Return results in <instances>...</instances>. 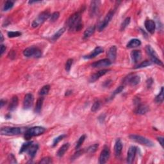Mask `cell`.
<instances>
[{
  "label": "cell",
  "instance_id": "obj_33",
  "mask_svg": "<svg viewBox=\"0 0 164 164\" xmlns=\"http://www.w3.org/2000/svg\"><path fill=\"white\" fill-rule=\"evenodd\" d=\"M14 6V2L12 1H7L5 3L3 10V11H8L12 8Z\"/></svg>",
  "mask_w": 164,
  "mask_h": 164
},
{
  "label": "cell",
  "instance_id": "obj_38",
  "mask_svg": "<svg viewBox=\"0 0 164 164\" xmlns=\"http://www.w3.org/2000/svg\"><path fill=\"white\" fill-rule=\"evenodd\" d=\"M60 17V13L59 12H53L51 15L50 16V20L51 22H55L56 21L58 20V19Z\"/></svg>",
  "mask_w": 164,
  "mask_h": 164
},
{
  "label": "cell",
  "instance_id": "obj_40",
  "mask_svg": "<svg viewBox=\"0 0 164 164\" xmlns=\"http://www.w3.org/2000/svg\"><path fill=\"white\" fill-rule=\"evenodd\" d=\"M8 37L10 38H13V37H17L21 35V33L19 31H9L7 33Z\"/></svg>",
  "mask_w": 164,
  "mask_h": 164
},
{
  "label": "cell",
  "instance_id": "obj_22",
  "mask_svg": "<svg viewBox=\"0 0 164 164\" xmlns=\"http://www.w3.org/2000/svg\"><path fill=\"white\" fill-rule=\"evenodd\" d=\"M149 111V107L146 105L139 104L135 110V113L139 115H144Z\"/></svg>",
  "mask_w": 164,
  "mask_h": 164
},
{
  "label": "cell",
  "instance_id": "obj_5",
  "mask_svg": "<svg viewBox=\"0 0 164 164\" xmlns=\"http://www.w3.org/2000/svg\"><path fill=\"white\" fill-rule=\"evenodd\" d=\"M50 14L48 11H44L42 12L41 14L37 16V18L33 21L31 24V27L33 28H37L41 25L43 22H44L45 21H46L48 19L50 18Z\"/></svg>",
  "mask_w": 164,
  "mask_h": 164
},
{
  "label": "cell",
  "instance_id": "obj_25",
  "mask_svg": "<svg viewBox=\"0 0 164 164\" xmlns=\"http://www.w3.org/2000/svg\"><path fill=\"white\" fill-rule=\"evenodd\" d=\"M140 45H141V41L139 39H131V41H129L127 45H126V47H127V48H135L140 46Z\"/></svg>",
  "mask_w": 164,
  "mask_h": 164
},
{
  "label": "cell",
  "instance_id": "obj_26",
  "mask_svg": "<svg viewBox=\"0 0 164 164\" xmlns=\"http://www.w3.org/2000/svg\"><path fill=\"white\" fill-rule=\"evenodd\" d=\"M96 30V27L95 26H92V27H88L87 30L84 31L83 33V38L84 39H88L92 35H93L94 33Z\"/></svg>",
  "mask_w": 164,
  "mask_h": 164
},
{
  "label": "cell",
  "instance_id": "obj_11",
  "mask_svg": "<svg viewBox=\"0 0 164 164\" xmlns=\"http://www.w3.org/2000/svg\"><path fill=\"white\" fill-rule=\"evenodd\" d=\"M101 2L99 1H93L91 3L90 8H89V15L91 18L96 16L98 14Z\"/></svg>",
  "mask_w": 164,
  "mask_h": 164
},
{
  "label": "cell",
  "instance_id": "obj_19",
  "mask_svg": "<svg viewBox=\"0 0 164 164\" xmlns=\"http://www.w3.org/2000/svg\"><path fill=\"white\" fill-rule=\"evenodd\" d=\"M122 150V143L121 142V140L120 139H118L116 140V144H115L114 146V151H115V154L117 157H119L120 154H121V152Z\"/></svg>",
  "mask_w": 164,
  "mask_h": 164
},
{
  "label": "cell",
  "instance_id": "obj_27",
  "mask_svg": "<svg viewBox=\"0 0 164 164\" xmlns=\"http://www.w3.org/2000/svg\"><path fill=\"white\" fill-rule=\"evenodd\" d=\"M43 101H44V97H39V98L37 99L36 105H35V113L39 114L40 112H41L42 110V105H43Z\"/></svg>",
  "mask_w": 164,
  "mask_h": 164
},
{
  "label": "cell",
  "instance_id": "obj_12",
  "mask_svg": "<svg viewBox=\"0 0 164 164\" xmlns=\"http://www.w3.org/2000/svg\"><path fill=\"white\" fill-rule=\"evenodd\" d=\"M33 96L30 93L25 95L23 101V108L24 110H28L33 105Z\"/></svg>",
  "mask_w": 164,
  "mask_h": 164
},
{
  "label": "cell",
  "instance_id": "obj_46",
  "mask_svg": "<svg viewBox=\"0 0 164 164\" xmlns=\"http://www.w3.org/2000/svg\"><path fill=\"white\" fill-rule=\"evenodd\" d=\"M5 50H6V47L3 44L1 45V55H3V54L5 53Z\"/></svg>",
  "mask_w": 164,
  "mask_h": 164
},
{
  "label": "cell",
  "instance_id": "obj_23",
  "mask_svg": "<svg viewBox=\"0 0 164 164\" xmlns=\"http://www.w3.org/2000/svg\"><path fill=\"white\" fill-rule=\"evenodd\" d=\"M38 149L39 145L37 144H33L27 150L28 154H29L31 158H33L35 156L37 152L38 151Z\"/></svg>",
  "mask_w": 164,
  "mask_h": 164
},
{
  "label": "cell",
  "instance_id": "obj_1",
  "mask_svg": "<svg viewBox=\"0 0 164 164\" xmlns=\"http://www.w3.org/2000/svg\"><path fill=\"white\" fill-rule=\"evenodd\" d=\"M67 26L70 31H79L82 29L81 14L78 12L71 15L67 21Z\"/></svg>",
  "mask_w": 164,
  "mask_h": 164
},
{
  "label": "cell",
  "instance_id": "obj_42",
  "mask_svg": "<svg viewBox=\"0 0 164 164\" xmlns=\"http://www.w3.org/2000/svg\"><path fill=\"white\" fill-rule=\"evenodd\" d=\"M53 162L52 158L50 157H45L43 158L40 161L39 163L41 164H48V163H51Z\"/></svg>",
  "mask_w": 164,
  "mask_h": 164
},
{
  "label": "cell",
  "instance_id": "obj_31",
  "mask_svg": "<svg viewBox=\"0 0 164 164\" xmlns=\"http://www.w3.org/2000/svg\"><path fill=\"white\" fill-rule=\"evenodd\" d=\"M50 90V86L46 85H44V87H43L41 90L39 91V95H41V96H45V95H46L48 94L49 91Z\"/></svg>",
  "mask_w": 164,
  "mask_h": 164
},
{
  "label": "cell",
  "instance_id": "obj_45",
  "mask_svg": "<svg viewBox=\"0 0 164 164\" xmlns=\"http://www.w3.org/2000/svg\"><path fill=\"white\" fill-rule=\"evenodd\" d=\"M157 140L159 143L160 144V145L162 146V147H163V138L162 137H159L157 138Z\"/></svg>",
  "mask_w": 164,
  "mask_h": 164
},
{
  "label": "cell",
  "instance_id": "obj_36",
  "mask_svg": "<svg viewBox=\"0 0 164 164\" xmlns=\"http://www.w3.org/2000/svg\"><path fill=\"white\" fill-rule=\"evenodd\" d=\"M85 138H86V136H85V135H83L82 136L80 137L79 140H78V142L76 143V147H75V148H76V150H78V149H79V148H80V147L82 146L83 142H84L85 140Z\"/></svg>",
  "mask_w": 164,
  "mask_h": 164
},
{
  "label": "cell",
  "instance_id": "obj_32",
  "mask_svg": "<svg viewBox=\"0 0 164 164\" xmlns=\"http://www.w3.org/2000/svg\"><path fill=\"white\" fill-rule=\"evenodd\" d=\"M98 147H99L98 144H95L89 146L88 148H87V150H86V151H87L88 153H94V152H95L97 151Z\"/></svg>",
  "mask_w": 164,
  "mask_h": 164
},
{
  "label": "cell",
  "instance_id": "obj_15",
  "mask_svg": "<svg viewBox=\"0 0 164 164\" xmlns=\"http://www.w3.org/2000/svg\"><path fill=\"white\" fill-rule=\"evenodd\" d=\"M108 71H110V70L108 69H103V70H101L97 71V73L93 74V75H92L90 77V79H89V82L91 83H94L96 81H97V80L99 79L101 77L104 76L105 74H106V73H108Z\"/></svg>",
  "mask_w": 164,
  "mask_h": 164
},
{
  "label": "cell",
  "instance_id": "obj_47",
  "mask_svg": "<svg viewBox=\"0 0 164 164\" xmlns=\"http://www.w3.org/2000/svg\"><path fill=\"white\" fill-rule=\"evenodd\" d=\"M0 104H1V108H2L3 106V105L5 104V101L3 99H1V101H0Z\"/></svg>",
  "mask_w": 164,
  "mask_h": 164
},
{
  "label": "cell",
  "instance_id": "obj_44",
  "mask_svg": "<svg viewBox=\"0 0 164 164\" xmlns=\"http://www.w3.org/2000/svg\"><path fill=\"white\" fill-rule=\"evenodd\" d=\"M82 153H83V151H82V150H81V151H78L76 152V153L74 154V156H73V158H74V159H76V158H78L79 156H80V155H81Z\"/></svg>",
  "mask_w": 164,
  "mask_h": 164
},
{
  "label": "cell",
  "instance_id": "obj_39",
  "mask_svg": "<svg viewBox=\"0 0 164 164\" xmlns=\"http://www.w3.org/2000/svg\"><path fill=\"white\" fill-rule=\"evenodd\" d=\"M73 59H69L67 60L65 64V71L67 72H69L71 70V66L73 65Z\"/></svg>",
  "mask_w": 164,
  "mask_h": 164
},
{
  "label": "cell",
  "instance_id": "obj_48",
  "mask_svg": "<svg viewBox=\"0 0 164 164\" xmlns=\"http://www.w3.org/2000/svg\"><path fill=\"white\" fill-rule=\"evenodd\" d=\"M41 1H28V3L29 4H33V3H40Z\"/></svg>",
  "mask_w": 164,
  "mask_h": 164
},
{
  "label": "cell",
  "instance_id": "obj_14",
  "mask_svg": "<svg viewBox=\"0 0 164 164\" xmlns=\"http://www.w3.org/2000/svg\"><path fill=\"white\" fill-rule=\"evenodd\" d=\"M137 148L135 146H131L129 148L127 154V162L128 163H132L133 162L134 159L136 156Z\"/></svg>",
  "mask_w": 164,
  "mask_h": 164
},
{
  "label": "cell",
  "instance_id": "obj_24",
  "mask_svg": "<svg viewBox=\"0 0 164 164\" xmlns=\"http://www.w3.org/2000/svg\"><path fill=\"white\" fill-rule=\"evenodd\" d=\"M69 146H70V144L69 143L64 144V145L62 146V147H60V148L59 149V151H57V153H56L57 156L60 158L62 157L65 153V152L68 150Z\"/></svg>",
  "mask_w": 164,
  "mask_h": 164
},
{
  "label": "cell",
  "instance_id": "obj_6",
  "mask_svg": "<svg viewBox=\"0 0 164 164\" xmlns=\"http://www.w3.org/2000/svg\"><path fill=\"white\" fill-rule=\"evenodd\" d=\"M146 53H148L149 57H150L151 62H153L154 63V64H156L158 65L163 66V62H162V60L158 58L157 54L156 53L155 51L153 50V48H152L151 46H149V45L146 46Z\"/></svg>",
  "mask_w": 164,
  "mask_h": 164
},
{
  "label": "cell",
  "instance_id": "obj_34",
  "mask_svg": "<svg viewBox=\"0 0 164 164\" xmlns=\"http://www.w3.org/2000/svg\"><path fill=\"white\" fill-rule=\"evenodd\" d=\"M152 64V62L150 61H148V60H145V61L142 62L140 64H138L136 67H135V69H140V68H143V67H146L148 66L151 65Z\"/></svg>",
  "mask_w": 164,
  "mask_h": 164
},
{
  "label": "cell",
  "instance_id": "obj_21",
  "mask_svg": "<svg viewBox=\"0 0 164 164\" xmlns=\"http://www.w3.org/2000/svg\"><path fill=\"white\" fill-rule=\"evenodd\" d=\"M19 103V99L17 96H14L12 97L11 101L10 103V105L8 106V110L10 111H14L15 110L18 106Z\"/></svg>",
  "mask_w": 164,
  "mask_h": 164
},
{
  "label": "cell",
  "instance_id": "obj_30",
  "mask_svg": "<svg viewBox=\"0 0 164 164\" xmlns=\"http://www.w3.org/2000/svg\"><path fill=\"white\" fill-rule=\"evenodd\" d=\"M163 99H164L163 87H162L159 94H158L157 96H156V97H155L154 101L157 103H162L163 101Z\"/></svg>",
  "mask_w": 164,
  "mask_h": 164
},
{
  "label": "cell",
  "instance_id": "obj_43",
  "mask_svg": "<svg viewBox=\"0 0 164 164\" xmlns=\"http://www.w3.org/2000/svg\"><path fill=\"white\" fill-rule=\"evenodd\" d=\"M123 89H124L123 86H120V87L117 88L116 90L114 91L113 94H112V97H114L117 94H119L120 93H121V92L123 91Z\"/></svg>",
  "mask_w": 164,
  "mask_h": 164
},
{
  "label": "cell",
  "instance_id": "obj_9",
  "mask_svg": "<svg viewBox=\"0 0 164 164\" xmlns=\"http://www.w3.org/2000/svg\"><path fill=\"white\" fill-rule=\"evenodd\" d=\"M110 156V151L108 146H105L103 150L101 152L99 158V163L100 164H104L106 163Z\"/></svg>",
  "mask_w": 164,
  "mask_h": 164
},
{
  "label": "cell",
  "instance_id": "obj_37",
  "mask_svg": "<svg viewBox=\"0 0 164 164\" xmlns=\"http://www.w3.org/2000/svg\"><path fill=\"white\" fill-rule=\"evenodd\" d=\"M65 137H66L65 135H60V136L55 138V139H54L53 142L52 147H55L60 142V141L64 139Z\"/></svg>",
  "mask_w": 164,
  "mask_h": 164
},
{
  "label": "cell",
  "instance_id": "obj_10",
  "mask_svg": "<svg viewBox=\"0 0 164 164\" xmlns=\"http://www.w3.org/2000/svg\"><path fill=\"white\" fill-rule=\"evenodd\" d=\"M124 82L130 86H135L140 82V77L136 74H130L125 78Z\"/></svg>",
  "mask_w": 164,
  "mask_h": 164
},
{
  "label": "cell",
  "instance_id": "obj_3",
  "mask_svg": "<svg viewBox=\"0 0 164 164\" xmlns=\"http://www.w3.org/2000/svg\"><path fill=\"white\" fill-rule=\"evenodd\" d=\"M129 139L135 141V142L140 144L146 146L147 147H153L154 146L153 142L151 140L142 136H140V135H129Z\"/></svg>",
  "mask_w": 164,
  "mask_h": 164
},
{
  "label": "cell",
  "instance_id": "obj_35",
  "mask_svg": "<svg viewBox=\"0 0 164 164\" xmlns=\"http://www.w3.org/2000/svg\"><path fill=\"white\" fill-rule=\"evenodd\" d=\"M130 21H131L130 18H126L125 20H124L123 22H122L121 26H120V30L123 31L125 30V28L129 25V24L130 23Z\"/></svg>",
  "mask_w": 164,
  "mask_h": 164
},
{
  "label": "cell",
  "instance_id": "obj_17",
  "mask_svg": "<svg viewBox=\"0 0 164 164\" xmlns=\"http://www.w3.org/2000/svg\"><path fill=\"white\" fill-rule=\"evenodd\" d=\"M145 27L147 31L151 34H153L155 31V28H156V24L154 21L151 19H148L145 21Z\"/></svg>",
  "mask_w": 164,
  "mask_h": 164
},
{
  "label": "cell",
  "instance_id": "obj_41",
  "mask_svg": "<svg viewBox=\"0 0 164 164\" xmlns=\"http://www.w3.org/2000/svg\"><path fill=\"white\" fill-rule=\"evenodd\" d=\"M100 107V102L99 101H95L94 103V104L92 106V108H91V111L95 112H96Z\"/></svg>",
  "mask_w": 164,
  "mask_h": 164
},
{
  "label": "cell",
  "instance_id": "obj_4",
  "mask_svg": "<svg viewBox=\"0 0 164 164\" xmlns=\"http://www.w3.org/2000/svg\"><path fill=\"white\" fill-rule=\"evenodd\" d=\"M24 56L28 58L34 57V58H40L42 56V51L39 48L31 46L26 48L23 51Z\"/></svg>",
  "mask_w": 164,
  "mask_h": 164
},
{
  "label": "cell",
  "instance_id": "obj_13",
  "mask_svg": "<svg viewBox=\"0 0 164 164\" xmlns=\"http://www.w3.org/2000/svg\"><path fill=\"white\" fill-rule=\"evenodd\" d=\"M112 64V62L108 59H105L98 60L94 62L92 64V67L94 68H101L104 67H108V66Z\"/></svg>",
  "mask_w": 164,
  "mask_h": 164
},
{
  "label": "cell",
  "instance_id": "obj_50",
  "mask_svg": "<svg viewBox=\"0 0 164 164\" xmlns=\"http://www.w3.org/2000/svg\"><path fill=\"white\" fill-rule=\"evenodd\" d=\"M3 40H4L3 35V34H2V33H1V42H3Z\"/></svg>",
  "mask_w": 164,
  "mask_h": 164
},
{
  "label": "cell",
  "instance_id": "obj_28",
  "mask_svg": "<svg viewBox=\"0 0 164 164\" xmlns=\"http://www.w3.org/2000/svg\"><path fill=\"white\" fill-rule=\"evenodd\" d=\"M65 28H60V30L57 31L52 36V37H51V40H52V41H56L57 39H59L60 37H61L63 34H64V33L65 32Z\"/></svg>",
  "mask_w": 164,
  "mask_h": 164
},
{
  "label": "cell",
  "instance_id": "obj_18",
  "mask_svg": "<svg viewBox=\"0 0 164 164\" xmlns=\"http://www.w3.org/2000/svg\"><path fill=\"white\" fill-rule=\"evenodd\" d=\"M107 56L111 62H114L116 60L117 56V47L116 46H112L110 48L107 53Z\"/></svg>",
  "mask_w": 164,
  "mask_h": 164
},
{
  "label": "cell",
  "instance_id": "obj_8",
  "mask_svg": "<svg viewBox=\"0 0 164 164\" xmlns=\"http://www.w3.org/2000/svg\"><path fill=\"white\" fill-rule=\"evenodd\" d=\"M114 15V10H110L109 11L107 14L106 15V16L105 17V18L103 19V21L100 22L98 27H97V29H98L99 31H103L106 27H107L108 24H109V22H110L112 19L113 18Z\"/></svg>",
  "mask_w": 164,
  "mask_h": 164
},
{
  "label": "cell",
  "instance_id": "obj_2",
  "mask_svg": "<svg viewBox=\"0 0 164 164\" xmlns=\"http://www.w3.org/2000/svg\"><path fill=\"white\" fill-rule=\"evenodd\" d=\"M45 131L46 129L41 126H35V127L29 128L25 132L24 139L26 140H30L33 137H37L43 134Z\"/></svg>",
  "mask_w": 164,
  "mask_h": 164
},
{
  "label": "cell",
  "instance_id": "obj_20",
  "mask_svg": "<svg viewBox=\"0 0 164 164\" xmlns=\"http://www.w3.org/2000/svg\"><path fill=\"white\" fill-rule=\"evenodd\" d=\"M131 58L134 63H137L142 58V53L140 50H133L131 52Z\"/></svg>",
  "mask_w": 164,
  "mask_h": 164
},
{
  "label": "cell",
  "instance_id": "obj_29",
  "mask_svg": "<svg viewBox=\"0 0 164 164\" xmlns=\"http://www.w3.org/2000/svg\"><path fill=\"white\" fill-rule=\"evenodd\" d=\"M33 141H30V142H27L24 143L22 145L21 149H20L19 153L21 154V153H22V152L27 151L28 148H29L33 144Z\"/></svg>",
  "mask_w": 164,
  "mask_h": 164
},
{
  "label": "cell",
  "instance_id": "obj_49",
  "mask_svg": "<svg viewBox=\"0 0 164 164\" xmlns=\"http://www.w3.org/2000/svg\"><path fill=\"white\" fill-rule=\"evenodd\" d=\"M72 93V91H66V93H65V96H68L69 95H70Z\"/></svg>",
  "mask_w": 164,
  "mask_h": 164
},
{
  "label": "cell",
  "instance_id": "obj_7",
  "mask_svg": "<svg viewBox=\"0 0 164 164\" xmlns=\"http://www.w3.org/2000/svg\"><path fill=\"white\" fill-rule=\"evenodd\" d=\"M22 132L21 128L16 127H5L1 128L0 133L2 135H8V136H12V135H18L21 134Z\"/></svg>",
  "mask_w": 164,
  "mask_h": 164
},
{
  "label": "cell",
  "instance_id": "obj_16",
  "mask_svg": "<svg viewBox=\"0 0 164 164\" xmlns=\"http://www.w3.org/2000/svg\"><path fill=\"white\" fill-rule=\"evenodd\" d=\"M103 52H104V50H103V48L99 46L96 47L91 53H89L88 54H87V55L84 56H83V58L85 59H92L93 58H95L96 56L99 55V54H100L101 53H103Z\"/></svg>",
  "mask_w": 164,
  "mask_h": 164
}]
</instances>
